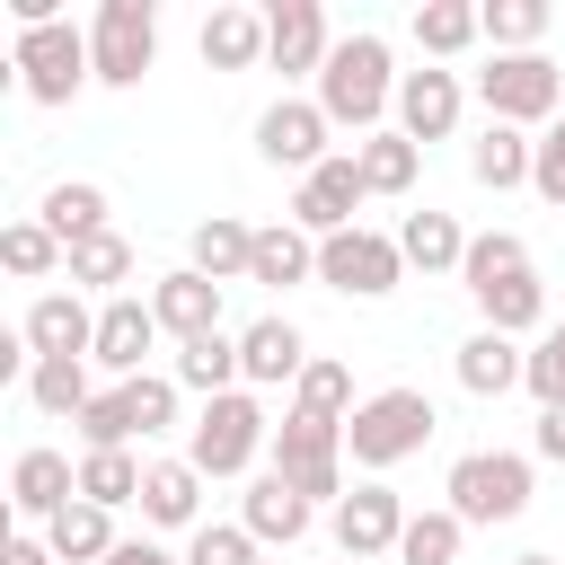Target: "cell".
<instances>
[{
  "label": "cell",
  "mask_w": 565,
  "mask_h": 565,
  "mask_svg": "<svg viewBox=\"0 0 565 565\" xmlns=\"http://www.w3.org/2000/svg\"><path fill=\"white\" fill-rule=\"evenodd\" d=\"M397 62H388V35H344L335 53H327V71H318V115L335 124V132H388L380 115H397Z\"/></svg>",
  "instance_id": "cell-1"
},
{
  "label": "cell",
  "mask_w": 565,
  "mask_h": 565,
  "mask_svg": "<svg viewBox=\"0 0 565 565\" xmlns=\"http://www.w3.org/2000/svg\"><path fill=\"white\" fill-rule=\"evenodd\" d=\"M433 424H441V415H433V397L397 380V388H371V397L353 406V424H344V450H353V468L388 477L397 459H415V450L433 441Z\"/></svg>",
  "instance_id": "cell-2"
},
{
  "label": "cell",
  "mask_w": 565,
  "mask_h": 565,
  "mask_svg": "<svg viewBox=\"0 0 565 565\" xmlns=\"http://www.w3.org/2000/svg\"><path fill=\"white\" fill-rule=\"evenodd\" d=\"M265 450H274V415L256 406V388H230V397H212V406L185 424V459H194L203 477H247Z\"/></svg>",
  "instance_id": "cell-3"
},
{
  "label": "cell",
  "mask_w": 565,
  "mask_h": 565,
  "mask_svg": "<svg viewBox=\"0 0 565 565\" xmlns=\"http://www.w3.org/2000/svg\"><path fill=\"white\" fill-rule=\"evenodd\" d=\"M274 477L300 494V503H344V424H327V415H282L274 424Z\"/></svg>",
  "instance_id": "cell-4"
},
{
  "label": "cell",
  "mask_w": 565,
  "mask_h": 565,
  "mask_svg": "<svg viewBox=\"0 0 565 565\" xmlns=\"http://www.w3.org/2000/svg\"><path fill=\"white\" fill-rule=\"evenodd\" d=\"M9 71H18V88H26L35 106H71V97L97 79V53H88V35H79L71 18H53V26H18Z\"/></svg>",
  "instance_id": "cell-5"
},
{
  "label": "cell",
  "mask_w": 565,
  "mask_h": 565,
  "mask_svg": "<svg viewBox=\"0 0 565 565\" xmlns=\"http://www.w3.org/2000/svg\"><path fill=\"white\" fill-rule=\"evenodd\" d=\"M441 494H450V512L477 530H494V521H521L530 512V459L521 450H459L450 459V477H441Z\"/></svg>",
  "instance_id": "cell-6"
},
{
  "label": "cell",
  "mask_w": 565,
  "mask_h": 565,
  "mask_svg": "<svg viewBox=\"0 0 565 565\" xmlns=\"http://www.w3.org/2000/svg\"><path fill=\"white\" fill-rule=\"evenodd\" d=\"M477 97H486V124H556V106H565V71L547 62V53H494L486 71H477Z\"/></svg>",
  "instance_id": "cell-7"
},
{
  "label": "cell",
  "mask_w": 565,
  "mask_h": 565,
  "mask_svg": "<svg viewBox=\"0 0 565 565\" xmlns=\"http://www.w3.org/2000/svg\"><path fill=\"white\" fill-rule=\"evenodd\" d=\"M88 53H97V79L106 88H141V71L159 62V9L150 0H97Z\"/></svg>",
  "instance_id": "cell-8"
},
{
  "label": "cell",
  "mask_w": 565,
  "mask_h": 565,
  "mask_svg": "<svg viewBox=\"0 0 565 565\" xmlns=\"http://www.w3.org/2000/svg\"><path fill=\"white\" fill-rule=\"evenodd\" d=\"M397 274H406V256H397V238L388 230H335V238H318V282L327 291H353V300H380V291H397Z\"/></svg>",
  "instance_id": "cell-9"
},
{
  "label": "cell",
  "mask_w": 565,
  "mask_h": 565,
  "mask_svg": "<svg viewBox=\"0 0 565 565\" xmlns=\"http://www.w3.org/2000/svg\"><path fill=\"white\" fill-rule=\"evenodd\" d=\"M335 124L318 115V97H274L265 115H256V159L265 168H291V177H309V168H327L335 150Z\"/></svg>",
  "instance_id": "cell-10"
},
{
  "label": "cell",
  "mask_w": 565,
  "mask_h": 565,
  "mask_svg": "<svg viewBox=\"0 0 565 565\" xmlns=\"http://www.w3.org/2000/svg\"><path fill=\"white\" fill-rule=\"evenodd\" d=\"M406 503H397V486H380V477H362L344 503H335V556H353V565H371V556H397V539H406Z\"/></svg>",
  "instance_id": "cell-11"
},
{
  "label": "cell",
  "mask_w": 565,
  "mask_h": 565,
  "mask_svg": "<svg viewBox=\"0 0 565 565\" xmlns=\"http://www.w3.org/2000/svg\"><path fill=\"white\" fill-rule=\"evenodd\" d=\"M459 115H468L459 71L424 62V71H406V79H397V132H406L415 150H424V141H450V132H459Z\"/></svg>",
  "instance_id": "cell-12"
},
{
  "label": "cell",
  "mask_w": 565,
  "mask_h": 565,
  "mask_svg": "<svg viewBox=\"0 0 565 565\" xmlns=\"http://www.w3.org/2000/svg\"><path fill=\"white\" fill-rule=\"evenodd\" d=\"M362 159L353 150H335L327 168H309L300 177V194H291V221L309 230V238H335V230H353V212H362Z\"/></svg>",
  "instance_id": "cell-13"
},
{
  "label": "cell",
  "mask_w": 565,
  "mask_h": 565,
  "mask_svg": "<svg viewBox=\"0 0 565 565\" xmlns=\"http://www.w3.org/2000/svg\"><path fill=\"white\" fill-rule=\"evenodd\" d=\"M327 53H335V35H327V9L318 0H274L265 9V62L282 71V79H318L327 71Z\"/></svg>",
  "instance_id": "cell-14"
},
{
  "label": "cell",
  "mask_w": 565,
  "mask_h": 565,
  "mask_svg": "<svg viewBox=\"0 0 565 565\" xmlns=\"http://www.w3.org/2000/svg\"><path fill=\"white\" fill-rule=\"evenodd\" d=\"M18 335L35 344V362H88V344H97V309H88L79 291H35L26 318H18Z\"/></svg>",
  "instance_id": "cell-15"
},
{
  "label": "cell",
  "mask_w": 565,
  "mask_h": 565,
  "mask_svg": "<svg viewBox=\"0 0 565 565\" xmlns=\"http://www.w3.org/2000/svg\"><path fill=\"white\" fill-rule=\"evenodd\" d=\"M150 344H159V318H150V300H132V291L97 300V344H88V362H97V371H115V380H141Z\"/></svg>",
  "instance_id": "cell-16"
},
{
  "label": "cell",
  "mask_w": 565,
  "mask_h": 565,
  "mask_svg": "<svg viewBox=\"0 0 565 565\" xmlns=\"http://www.w3.org/2000/svg\"><path fill=\"white\" fill-rule=\"evenodd\" d=\"M150 318H159V335H177V344L221 335V282H212V274H194V265H177V274H159V282H150Z\"/></svg>",
  "instance_id": "cell-17"
},
{
  "label": "cell",
  "mask_w": 565,
  "mask_h": 565,
  "mask_svg": "<svg viewBox=\"0 0 565 565\" xmlns=\"http://www.w3.org/2000/svg\"><path fill=\"white\" fill-rule=\"evenodd\" d=\"M309 521H318V503H300L274 468H265V477H247V494H238V530H247L256 547H300V539H309Z\"/></svg>",
  "instance_id": "cell-18"
},
{
  "label": "cell",
  "mask_w": 565,
  "mask_h": 565,
  "mask_svg": "<svg viewBox=\"0 0 565 565\" xmlns=\"http://www.w3.org/2000/svg\"><path fill=\"white\" fill-rule=\"evenodd\" d=\"M318 353H309V335L291 327V318H256L247 335H238V371H247V388H300V371H309Z\"/></svg>",
  "instance_id": "cell-19"
},
{
  "label": "cell",
  "mask_w": 565,
  "mask_h": 565,
  "mask_svg": "<svg viewBox=\"0 0 565 565\" xmlns=\"http://www.w3.org/2000/svg\"><path fill=\"white\" fill-rule=\"evenodd\" d=\"M62 503H79V468L62 459V450H18V468H9V512L18 521H53Z\"/></svg>",
  "instance_id": "cell-20"
},
{
  "label": "cell",
  "mask_w": 565,
  "mask_h": 565,
  "mask_svg": "<svg viewBox=\"0 0 565 565\" xmlns=\"http://www.w3.org/2000/svg\"><path fill=\"white\" fill-rule=\"evenodd\" d=\"M203 468L194 459H150V477H141V521L150 530H203Z\"/></svg>",
  "instance_id": "cell-21"
},
{
  "label": "cell",
  "mask_w": 565,
  "mask_h": 565,
  "mask_svg": "<svg viewBox=\"0 0 565 565\" xmlns=\"http://www.w3.org/2000/svg\"><path fill=\"white\" fill-rule=\"evenodd\" d=\"M530 168H539V141H530L521 124H486V132L468 141V177H477L486 194H512V185H530Z\"/></svg>",
  "instance_id": "cell-22"
},
{
  "label": "cell",
  "mask_w": 565,
  "mask_h": 565,
  "mask_svg": "<svg viewBox=\"0 0 565 565\" xmlns=\"http://www.w3.org/2000/svg\"><path fill=\"white\" fill-rule=\"evenodd\" d=\"M450 371H459V388H468V397H503V388H521V380H530V353H521L512 335L477 327V335L459 344V362H450Z\"/></svg>",
  "instance_id": "cell-23"
},
{
  "label": "cell",
  "mask_w": 565,
  "mask_h": 565,
  "mask_svg": "<svg viewBox=\"0 0 565 565\" xmlns=\"http://www.w3.org/2000/svg\"><path fill=\"white\" fill-rule=\"evenodd\" d=\"M203 62L212 71H256L265 62V9H238V0H221L212 18H203Z\"/></svg>",
  "instance_id": "cell-24"
},
{
  "label": "cell",
  "mask_w": 565,
  "mask_h": 565,
  "mask_svg": "<svg viewBox=\"0 0 565 565\" xmlns=\"http://www.w3.org/2000/svg\"><path fill=\"white\" fill-rule=\"evenodd\" d=\"M397 256H406L415 274H459V265H468V230H459L450 212H433V203H424V212H406V221H397Z\"/></svg>",
  "instance_id": "cell-25"
},
{
  "label": "cell",
  "mask_w": 565,
  "mask_h": 565,
  "mask_svg": "<svg viewBox=\"0 0 565 565\" xmlns=\"http://www.w3.org/2000/svg\"><path fill=\"white\" fill-rule=\"evenodd\" d=\"M247 282H265V291L318 282V238H309L300 221H274V230H256V265H247Z\"/></svg>",
  "instance_id": "cell-26"
},
{
  "label": "cell",
  "mask_w": 565,
  "mask_h": 565,
  "mask_svg": "<svg viewBox=\"0 0 565 565\" xmlns=\"http://www.w3.org/2000/svg\"><path fill=\"white\" fill-rule=\"evenodd\" d=\"M477 318L494 327V335H547V282H539V265L530 274H503L494 291H477Z\"/></svg>",
  "instance_id": "cell-27"
},
{
  "label": "cell",
  "mask_w": 565,
  "mask_h": 565,
  "mask_svg": "<svg viewBox=\"0 0 565 565\" xmlns=\"http://www.w3.org/2000/svg\"><path fill=\"white\" fill-rule=\"evenodd\" d=\"M185 265L230 291V282H247V265H256V230L230 221V212H212V221H194V256H185Z\"/></svg>",
  "instance_id": "cell-28"
},
{
  "label": "cell",
  "mask_w": 565,
  "mask_h": 565,
  "mask_svg": "<svg viewBox=\"0 0 565 565\" xmlns=\"http://www.w3.org/2000/svg\"><path fill=\"white\" fill-rule=\"evenodd\" d=\"M44 547H53L62 565H106L124 539H115V512H97V503H62V512L44 521Z\"/></svg>",
  "instance_id": "cell-29"
},
{
  "label": "cell",
  "mask_w": 565,
  "mask_h": 565,
  "mask_svg": "<svg viewBox=\"0 0 565 565\" xmlns=\"http://www.w3.org/2000/svg\"><path fill=\"white\" fill-rule=\"evenodd\" d=\"M35 221H44L62 247H79V238H97V230H106V185H88V177H62V185H44Z\"/></svg>",
  "instance_id": "cell-30"
},
{
  "label": "cell",
  "mask_w": 565,
  "mask_h": 565,
  "mask_svg": "<svg viewBox=\"0 0 565 565\" xmlns=\"http://www.w3.org/2000/svg\"><path fill=\"white\" fill-rule=\"evenodd\" d=\"M177 388H194L203 406L230 397V388H247V371H238V335H194V344H177Z\"/></svg>",
  "instance_id": "cell-31"
},
{
  "label": "cell",
  "mask_w": 565,
  "mask_h": 565,
  "mask_svg": "<svg viewBox=\"0 0 565 565\" xmlns=\"http://www.w3.org/2000/svg\"><path fill=\"white\" fill-rule=\"evenodd\" d=\"M477 35H486V9H477V0H424V9H415L424 62H450V53H468Z\"/></svg>",
  "instance_id": "cell-32"
},
{
  "label": "cell",
  "mask_w": 565,
  "mask_h": 565,
  "mask_svg": "<svg viewBox=\"0 0 565 565\" xmlns=\"http://www.w3.org/2000/svg\"><path fill=\"white\" fill-rule=\"evenodd\" d=\"M141 477H150V459H132V450H88V459H79V503L124 512V503H141Z\"/></svg>",
  "instance_id": "cell-33"
},
{
  "label": "cell",
  "mask_w": 565,
  "mask_h": 565,
  "mask_svg": "<svg viewBox=\"0 0 565 565\" xmlns=\"http://www.w3.org/2000/svg\"><path fill=\"white\" fill-rule=\"evenodd\" d=\"M353 159H362V185L371 194H406L415 185V168H424V150L388 124V132H371V141H353Z\"/></svg>",
  "instance_id": "cell-34"
},
{
  "label": "cell",
  "mask_w": 565,
  "mask_h": 565,
  "mask_svg": "<svg viewBox=\"0 0 565 565\" xmlns=\"http://www.w3.org/2000/svg\"><path fill=\"white\" fill-rule=\"evenodd\" d=\"M0 265H9L18 282H44V274H71V247H62L44 221H9V230H0Z\"/></svg>",
  "instance_id": "cell-35"
},
{
  "label": "cell",
  "mask_w": 565,
  "mask_h": 565,
  "mask_svg": "<svg viewBox=\"0 0 565 565\" xmlns=\"http://www.w3.org/2000/svg\"><path fill=\"white\" fill-rule=\"evenodd\" d=\"M132 282V238H115V230H97V238H79L71 247V291H124Z\"/></svg>",
  "instance_id": "cell-36"
},
{
  "label": "cell",
  "mask_w": 565,
  "mask_h": 565,
  "mask_svg": "<svg viewBox=\"0 0 565 565\" xmlns=\"http://www.w3.org/2000/svg\"><path fill=\"white\" fill-rule=\"evenodd\" d=\"M503 274H530V247H521V230H477V238H468V265H459L468 300H477V291H494Z\"/></svg>",
  "instance_id": "cell-37"
},
{
  "label": "cell",
  "mask_w": 565,
  "mask_h": 565,
  "mask_svg": "<svg viewBox=\"0 0 565 565\" xmlns=\"http://www.w3.org/2000/svg\"><path fill=\"white\" fill-rule=\"evenodd\" d=\"M459 539H468V521H459L450 503H433V512H415V521H406L397 565H459Z\"/></svg>",
  "instance_id": "cell-38"
},
{
  "label": "cell",
  "mask_w": 565,
  "mask_h": 565,
  "mask_svg": "<svg viewBox=\"0 0 565 565\" xmlns=\"http://www.w3.org/2000/svg\"><path fill=\"white\" fill-rule=\"evenodd\" d=\"M26 397H35L44 415H62V424H79L97 388H88V362H35V371H26Z\"/></svg>",
  "instance_id": "cell-39"
},
{
  "label": "cell",
  "mask_w": 565,
  "mask_h": 565,
  "mask_svg": "<svg viewBox=\"0 0 565 565\" xmlns=\"http://www.w3.org/2000/svg\"><path fill=\"white\" fill-rule=\"evenodd\" d=\"M291 406H300V415H327V424H353V406H362V397H353V371L318 353V362L300 371V388H291Z\"/></svg>",
  "instance_id": "cell-40"
},
{
  "label": "cell",
  "mask_w": 565,
  "mask_h": 565,
  "mask_svg": "<svg viewBox=\"0 0 565 565\" xmlns=\"http://www.w3.org/2000/svg\"><path fill=\"white\" fill-rule=\"evenodd\" d=\"M547 35V0H486V44L494 53H539Z\"/></svg>",
  "instance_id": "cell-41"
},
{
  "label": "cell",
  "mask_w": 565,
  "mask_h": 565,
  "mask_svg": "<svg viewBox=\"0 0 565 565\" xmlns=\"http://www.w3.org/2000/svg\"><path fill=\"white\" fill-rule=\"evenodd\" d=\"M79 441H88V450H132V441H141V424H132V397H124V380L88 397V415H79Z\"/></svg>",
  "instance_id": "cell-42"
},
{
  "label": "cell",
  "mask_w": 565,
  "mask_h": 565,
  "mask_svg": "<svg viewBox=\"0 0 565 565\" xmlns=\"http://www.w3.org/2000/svg\"><path fill=\"white\" fill-rule=\"evenodd\" d=\"M124 397H132L141 441H150V433H177V371H141V380H124Z\"/></svg>",
  "instance_id": "cell-43"
},
{
  "label": "cell",
  "mask_w": 565,
  "mask_h": 565,
  "mask_svg": "<svg viewBox=\"0 0 565 565\" xmlns=\"http://www.w3.org/2000/svg\"><path fill=\"white\" fill-rule=\"evenodd\" d=\"M185 565H256V539H247L238 521H203V530L185 539Z\"/></svg>",
  "instance_id": "cell-44"
},
{
  "label": "cell",
  "mask_w": 565,
  "mask_h": 565,
  "mask_svg": "<svg viewBox=\"0 0 565 565\" xmlns=\"http://www.w3.org/2000/svg\"><path fill=\"white\" fill-rule=\"evenodd\" d=\"M521 388H530L539 406H565V318L530 344V380H521Z\"/></svg>",
  "instance_id": "cell-45"
},
{
  "label": "cell",
  "mask_w": 565,
  "mask_h": 565,
  "mask_svg": "<svg viewBox=\"0 0 565 565\" xmlns=\"http://www.w3.org/2000/svg\"><path fill=\"white\" fill-rule=\"evenodd\" d=\"M530 194H539V203H565V115L539 132V168H530Z\"/></svg>",
  "instance_id": "cell-46"
},
{
  "label": "cell",
  "mask_w": 565,
  "mask_h": 565,
  "mask_svg": "<svg viewBox=\"0 0 565 565\" xmlns=\"http://www.w3.org/2000/svg\"><path fill=\"white\" fill-rule=\"evenodd\" d=\"M530 450L565 468V406H539V433H530Z\"/></svg>",
  "instance_id": "cell-47"
},
{
  "label": "cell",
  "mask_w": 565,
  "mask_h": 565,
  "mask_svg": "<svg viewBox=\"0 0 565 565\" xmlns=\"http://www.w3.org/2000/svg\"><path fill=\"white\" fill-rule=\"evenodd\" d=\"M0 565H62V556L44 547V530H18V539L0 547Z\"/></svg>",
  "instance_id": "cell-48"
},
{
  "label": "cell",
  "mask_w": 565,
  "mask_h": 565,
  "mask_svg": "<svg viewBox=\"0 0 565 565\" xmlns=\"http://www.w3.org/2000/svg\"><path fill=\"white\" fill-rule=\"evenodd\" d=\"M106 565H185V556H168V547H159V539H124V547H115V556H106Z\"/></svg>",
  "instance_id": "cell-49"
},
{
  "label": "cell",
  "mask_w": 565,
  "mask_h": 565,
  "mask_svg": "<svg viewBox=\"0 0 565 565\" xmlns=\"http://www.w3.org/2000/svg\"><path fill=\"white\" fill-rule=\"evenodd\" d=\"M512 565H556V556H512Z\"/></svg>",
  "instance_id": "cell-50"
},
{
  "label": "cell",
  "mask_w": 565,
  "mask_h": 565,
  "mask_svg": "<svg viewBox=\"0 0 565 565\" xmlns=\"http://www.w3.org/2000/svg\"><path fill=\"white\" fill-rule=\"evenodd\" d=\"M335 565H353V556H335Z\"/></svg>",
  "instance_id": "cell-51"
}]
</instances>
